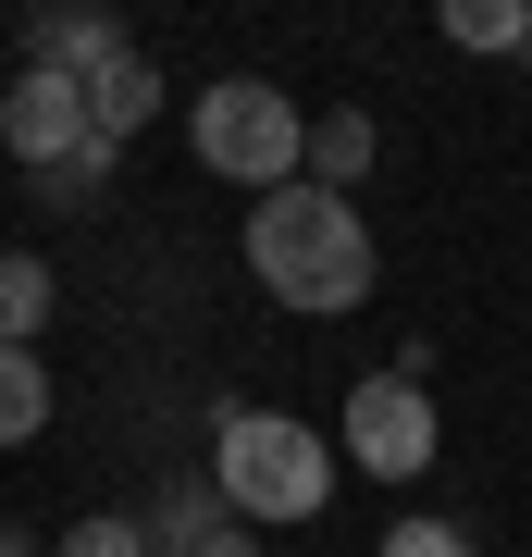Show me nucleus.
<instances>
[{
	"instance_id": "obj_12",
	"label": "nucleus",
	"mask_w": 532,
	"mask_h": 557,
	"mask_svg": "<svg viewBox=\"0 0 532 557\" xmlns=\"http://www.w3.org/2000/svg\"><path fill=\"white\" fill-rule=\"evenodd\" d=\"M446 38L458 50H532V13L520 0H446Z\"/></svg>"
},
{
	"instance_id": "obj_5",
	"label": "nucleus",
	"mask_w": 532,
	"mask_h": 557,
	"mask_svg": "<svg viewBox=\"0 0 532 557\" xmlns=\"http://www.w3.org/2000/svg\"><path fill=\"white\" fill-rule=\"evenodd\" d=\"M0 149L25 161V186H38V174H62V161H87V149H99V137H87V87L25 62V75L0 87Z\"/></svg>"
},
{
	"instance_id": "obj_7",
	"label": "nucleus",
	"mask_w": 532,
	"mask_h": 557,
	"mask_svg": "<svg viewBox=\"0 0 532 557\" xmlns=\"http://www.w3.org/2000/svg\"><path fill=\"white\" fill-rule=\"evenodd\" d=\"M149 557H260V533H248L223 496H198V483H186V496L149 508Z\"/></svg>"
},
{
	"instance_id": "obj_8",
	"label": "nucleus",
	"mask_w": 532,
	"mask_h": 557,
	"mask_svg": "<svg viewBox=\"0 0 532 557\" xmlns=\"http://www.w3.org/2000/svg\"><path fill=\"white\" fill-rule=\"evenodd\" d=\"M161 100H174V87H161V62H149V50H137V62H112V75L87 87V137H99V149H124Z\"/></svg>"
},
{
	"instance_id": "obj_11",
	"label": "nucleus",
	"mask_w": 532,
	"mask_h": 557,
	"mask_svg": "<svg viewBox=\"0 0 532 557\" xmlns=\"http://www.w3.org/2000/svg\"><path fill=\"white\" fill-rule=\"evenodd\" d=\"M359 174H372V112H322V124H310V186L347 199Z\"/></svg>"
},
{
	"instance_id": "obj_10",
	"label": "nucleus",
	"mask_w": 532,
	"mask_h": 557,
	"mask_svg": "<svg viewBox=\"0 0 532 557\" xmlns=\"http://www.w3.org/2000/svg\"><path fill=\"white\" fill-rule=\"evenodd\" d=\"M50 434V372L38 347H0V446H38Z\"/></svg>"
},
{
	"instance_id": "obj_15",
	"label": "nucleus",
	"mask_w": 532,
	"mask_h": 557,
	"mask_svg": "<svg viewBox=\"0 0 532 557\" xmlns=\"http://www.w3.org/2000/svg\"><path fill=\"white\" fill-rule=\"evenodd\" d=\"M384 557H471L458 520H384Z\"/></svg>"
},
{
	"instance_id": "obj_6",
	"label": "nucleus",
	"mask_w": 532,
	"mask_h": 557,
	"mask_svg": "<svg viewBox=\"0 0 532 557\" xmlns=\"http://www.w3.org/2000/svg\"><path fill=\"white\" fill-rule=\"evenodd\" d=\"M25 62H38V75H75V87H99L112 62H137V38H124L112 13H87V0H75V13H38V25H25Z\"/></svg>"
},
{
	"instance_id": "obj_13",
	"label": "nucleus",
	"mask_w": 532,
	"mask_h": 557,
	"mask_svg": "<svg viewBox=\"0 0 532 557\" xmlns=\"http://www.w3.org/2000/svg\"><path fill=\"white\" fill-rule=\"evenodd\" d=\"M112 161H124V149H87V161H62V174H38V199H50V211H99V199H112Z\"/></svg>"
},
{
	"instance_id": "obj_4",
	"label": "nucleus",
	"mask_w": 532,
	"mask_h": 557,
	"mask_svg": "<svg viewBox=\"0 0 532 557\" xmlns=\"http://www.w3.org/2000/svg\"><path fill=\"white\" fill-rule=\"evenodd\" d=\"M434 446H446V421H434V397H421L409 372L347 384V458H359L372 483H421V471H434Z\"/></svg>"
},
{
	"instance_id": "obj_9",
	"label": "nucleus",
	"mask_w": 532,
	"mask_h": 557,
	"mask_svg": "<svg viewBox=\"0 0 532 557\" xmlns=\"http://www.w3.org/2000/svg\"><path fill=\"white\" fill-rule=\"evenodd\" d=\"M50 260L38 248H0V347H38V322H50Z\"/></svg>"
},
{
	"instance_id": "obj_3",
	"label": "nucleus",
	"mask_w": 532,
	"mask_h": 557,
	"mask_svg": "<svg viewBox=\"0 0 532 557\" xmlns=\"http://www.w3.org/2000/svg\"><path fill=\"white\" fill-rule=\"evenodd\" d=\"M198 161H211L223 186H297L310 174V124H297V100L273 75H223V87H198Z\"/></svg>"
},
{
	"instance_id": "obj_17",
	"label": "nucleus",
	"mask_w": 532,
	"mask_h": 557,
	"mask_svg": "<svg viewBox=\"0 0 532 557\" xmlns=\"http://www.w3.org/2000/svg\"><path fill=\"white\" fill-rule=\"evenodd\" d=\"M520 62H532V50H520Z\"/></svg>"
},
{
	"instance_id": "obj_14",
	"label": "nucleus",
	"mask_w": 532,
	"mask_h": 557,
	"mask_svg": "<svg viewBox=\"0 0 532 557\" xmlns=\"http://www.w3.org/2000/svg\"><path fill=\"white\" fill-rule=\"evenodd\" d=\"M62 557H149V520H124V508H87L75 533H62Z\"/></svg>"
},
{
	"instance_id": "obj_2",
	"label": "nucleus",
	"mask_w": 532,
	"mask_h": 557,
	"mask_svg": "<svg viewBox=\"0 0 532 557\" xmlns=\"http://www.w3.org/2000/svg\"><path fill=\"white\" fill-rule=\"evenodd\" d=\"M211 496L273 533V520H322L335 508V446L310 434L297 409H223L211 421Z\"/></svg>"
},
{
	"instance_id": "obj_1",
	"label": "nucleus",
	"mask_w": 532,
	"mask_h": 557,
	"mask_svg": "<svg viewBox=\"0 0 532 557\" xmlns=\"http://www.w3.org/2000/svg\"><path fill=\"white\" fill-rule=\"evenodd\" d=\"M248 273H260V298L335 322V310H372L384 248H372V223H359V199L297 174V186H273V199H248Z\"/></svg>"
},
{
	"instance_id": "obj_16",
	"label": "nucleus",
	"mask_w": 532,
	"mask_h": 557,
	"mask_svg": "<svg viewBox=\"0 0 532 557\" xmlns=\"http://www.w3.org/2000/svg\"><path fill=\"white\" fill-rule=\"evenodd\" d=\"M0 557H38V545H25V533H13V520H0Z\"/></svg>"
}]
</instances>
